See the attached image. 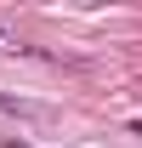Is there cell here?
Wrapping results in <instances>:
<instances>
[{
  "mask_svg": "<svg viewBox=\"0 0 142 148\" xmlns=\"http://www.w3.org/2000/svg\"><path fill=\"white\" fill-rule=\"evenodd\" d=\"M0 108H6V114H40L34 103H17V97H0Z\"/></svg>",
  "mask_w": 142,
  "mask_h": 148,
  "instance_id": "obj_1",
  "label": "cell"
},
{
  "mask_svg": "<svg viewBox=\"0 0 142 148\" xmlns=\"http://www.w3.org/2000/svg\"><path fill=\"white\" fill-rule=\"evenodd\" d=\"M6 148H29V143H6Z\"/></svg>",
  "mask_w": 142,
  "mask_h": 148,
  "instance_id": "obj_2",
  "label": "cell"
}]
</instances>
